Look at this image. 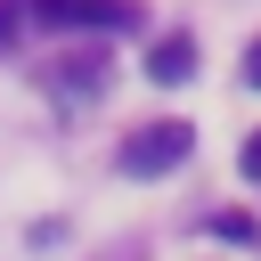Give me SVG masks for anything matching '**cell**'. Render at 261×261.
<instances>
[{
	"label": "cell",
	"mask_w": 261,
	"mask_h": 261,
	"mask_svg": "<svg viewBox=\"0 0 261 261\" xmlns=\"http://www.w3.org/2000/svg\"><path fill=\"white\" fill-rule=\"evenodd\" d=\"M188 147H196V130H188V122H147V130H130L122 171H130V179H155V171L188 163Z\"/></svg>",
	"instance_id": "6da1fadb"
},
{
	"label": "cell",
	"mask_w": 261,
	"mask_h": 261,
	"mask_svg": "<svg viewBox=\"0 0 261 261\" xmlns=\"http://www.w3.org/2000/svg\"><path fill=\"white\" fill-rule=\"evenodd\" d=\"M245 82H253V90H261V41H253V49H245Z\"/></svg>",
	"instance_id": "8992f818"
},
{
	"label": "cell",
	"mask_w": 261,
	"mask_h": 261,
	"mask_svg": "<svg viewBox=\"0 0 261 261\" xmlns=\"http://www.w3.org/2000/svg\"><path fill=\"white\" fill-rule=\"evenodd\" d=\"M16 33H24V8H16V0H0V41H16Z\"/></svg>",
	"instance_id": "277c9868"
},
{
	"label": "cell",
	"mask_w": 261,
	"mask_h": 261,
	"mask_svg": "<svg viewBox=\"0 0 261 261\" xmlns=\"http://www.w3.org/2000/svg\"><path fill=\"white\" fill-rule=\"evenodd\" d=\"M237 163H245V179H261V139H245V155H237Z\"/></svg>",
	"instance_id": "5b68a950"
},
{
	"label": "cell",
	"mask_w": 261,
	"mask_h": 261,
	"mask_svg": "<svg viewBox=\"0 0 261 261\" xmlns=\"http://www.w3.org/2000/svg\"><path fill=\"white\" fill-rule=\"evenodd\" d=\"M33 16L41 24H98V33H114V24H139V0H33Z\"/></svg>",
	"instance_id": "7a4b0ae2"
},
{
	"label": "cell",
	"mask_w": 261,
	"mask_h": 261,
	"mask_svg": "<svg viewBox=\"0 0 261 261\" xmlns=\"http://www.w3.org/2000/svg\"><path fill=\"white\" fill-rule=\"evenodd\" d=\"M147 73H155V82H188V73H196V41H188V33H163L155 57H147Z\"/></svg>",
	"instance_id": "3957f363"
}]
</instances>
